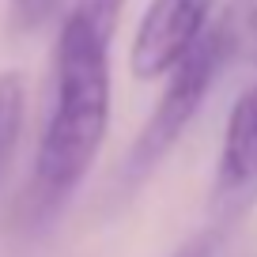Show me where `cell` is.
I'll return each mask as SVG.
<instances>
[{
    "label": "cell",
    "mask_w": 257,
    "mask_h": 257,
    "mask_svg": "<svg viewBox=\"0 0 257 257\" xmlns=\"http://www.w3.org/2000/svg\"><path fill=\"white\" fill-rule=\"evenodd\" d=\"M110 38L80 12H68L53 46V110L38 133L31 197L42 212L57 208L91 174L110 128Z\"/></svg>",
    "instance_id": "cell-1"
},
{
    "label": "cell",
    "mask_w": 257,
    "mask_h": 257,
    "mask_svg": "<svg viewBox=\"0 0 257 257\" xmlns=\"http://www.w3.org/2000/svg\"><path fill=\"white\" fill-rule=\"evenodd\" d=\"M238 49V27H234L231 16L212 19V27L201 34V42L182 57V61L163 76V91L159 102L152 106L144 128L137 133L133 148L125 155V167H121V178H125V189L140 185L182 140V133L193 125V117L201 113L204 98L212 95V87L219 83L227 61Z\"/></svg>",
    "instance_id": "cell-2"
},
{
    "label": "cell",
    "mask_w": 257,
    "mask_h": 257,
    "mask_svg": "<svg viewBox=\"0 0 257 257\" xmlns=\"http://www.w3.org/2000/svg\"><path fill=\"white\" fill-rule=\"evenodd\" d=\"M257 208V83L242 87L231 102L212 174L208 216L216 231H227Z\"/></svg>",
    "instance_id": "cell-3"
},
{
    "label": "cell",
    "mask_w": 257,
    "mask_h": 257,
    "mask_svg": "<svg viewBox=\"0 0 257 257\" xmlns=\"http://www.w3.org/2000/svg\"><path fill=\"white\" fill-rule=\"evenodd\" d=\"M216 0H148L128 46V72L152 83L189 53L212 27Z\"/></svg>",
    "instance_id": "cell-4"
},
{
    "label": "cell",
    "mask_w": 257,
    "mask_h": 257,
    "mask_svg": "<svg viewBox=\"0 0 257 257\" xmlns=\"http://www.w3.org/2000/svg\"><path fill=\"white\" fill-rule=\"evenodd\" d=\"M23 128V80L19 72H0V174L8 170Z\"/></svg>",
    "instance_id": "cell-5"
},
{
    "label": "cell",
    "mask_w": 257,
    "mask_h": 257,
    "mask_svg": "<svg viewBox=\"0 0 257 257\" xmlns=\"http://www.w3.org/2000/svg\"><path fill=\"white\" fill-rule=\"evenodd\" d=\"M64 0H8V31L12 34H34L61 12Z\"/></svg>",
    "instance_id": "cell-6"
},
{
    "label": "cell",
    "mask_w": 257,
    "mask_h": 257,
    "mask_svg": "<svg viewBox=\"0 0 257 257\" xmlns=\"http://www.w3.org/2000/svg\"><path fill=\"white\" fill-rule=\"evenodd\" d=\"M125 4H128V0H80V4H76V12H80V16L87 19V23L95 27L102 38H113Z\"/></svg>",
    "instance_id": "cell-7"
},
{
    "label": "cell",
    "mask_w": 257,
    "mask_h": 257,
    "mask_svg": "<svg viewBox=\"0 0 257 257\" xmlns=\"http://www.w3.org/2000/svg\"><path fill=\"white\" fill-rule=\"evenodd\" d=\"M219 246H223V231H216V227H201V231L189 234L170 257H219Z\"/></svg>",
    "instance_id": "cell-8"
}]
</instances>
